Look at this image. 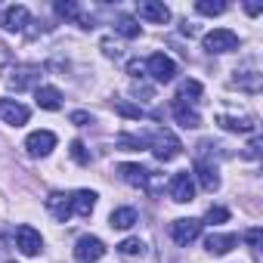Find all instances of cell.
I'll return each instance as SVG.
<instances>
[{
	"instance_id": "14",
	"label": "cell",
	"mask_w": 263,
	"mask_h": 263,
	"mask_svg": "<svg viewBox=\"0 0 263 263\" xmlns=\"http://www.w3.org/2000/svg\"><path fill=\"white\" fill-rule=\"evenodd\" d=\"M47 211L59 220V223H68L71 220V195H65V192H50V198H47Z\"/></svg>"
},
{
	"instance_id": "15",
	"label": "cell",
	"mask_w": 263,
	"mask_h": 263,
	"mask_svg": "<svg viewBox=\"0 0 263 263\" xmlns=\"http://www.w3.org/2000/svg\"><path fill=\"white\" fill-rule=\"evenodd\" d=\"M235 245H238V235H232V232H211V235L204 238V248H208L214 257H223V254H229Z\"/></svg>"
},
{
	"instance_id": "24",
	"label": "cell",
	"mask_w": 263,
	"mask_h": 263,
	"mask_svg": "<svg viewBox=\"0 0 263 263\" xmlns=\"http://www.w3.org/2000/svg\"><path fill=\"white\" fill-rule=\"evenodd\" d=\"M118 251H121L124 257H143V254H146V241H140V238H124V241L118 245Z\"/></svg>"
},
{
	"instance_id": "33",
	"label": "cell",
	"mask_w": 263,
	"mask_h": 263,
	"mask_svg": "<svg viewBox=\"0 0 263 263\" xmlns=\"http://www.w3.org/2000/svg\"><path fill=\"white\" fill-rule=\"evenodd\" d=\"M71 124L84 127V124H90V115H87V111H74V115H71Z\"/></svg>"
},
{
	"instance_id": "7",
	"label": "cell",
	"mask_w": 263,
	"mask_h": 263,
	"mask_svg": "<svg viewBox=\"0 0 263 263\" xmlns=\"http://www.w3.org/2000/svg\"><path fill=\"white\" fill-rule=\"evenodd\" d=\"M16 248H19V254H25V257H37L41 248H44V238H41V232H37L34 226H19V229H16Z\"/></svg>"
},
{
	"instance_id": "5",
	"label": "cell",
	"mask_w": 263,
	"mask_h": 263,
	"mask_svg": "<svg viewBox=\"0 0 263 263\" xmlns=\"http://www.w3.org/2000/svg\"><path fill=\"white\" fill-rule=\"evenodd\" d=\"M201 235V220H192V217H183V220H174L171 223V238L177 245H192L195 238Z\"/></svg>"
},
{
	"instance_id": "35",
	"label": "cell",
	"mask_w": 263,
	"mask_h": 263,
	"mask_svg": "<svg viewBox=\"0 0 263 263\" xmlns=\"http://www.w3.org/2000/svg\"><path fill=\"white\" fill-rule=\"evenodd\" d=\"M143 71H146L143 62H130V74H143Z\"/></svg>"
},
{
	"instance_id": "32",
	"label": "cell",
	"mask_w": 263,
	"mask_h": 263,
	"mask_svg": "<svg viewBox=\"0 0 263 263\" xmlns=\"http://www.w3.org/2000/svg\"><path fill=\"white\" fill-rule=\"evenodd\" d=\"M245 238H248V245H251V251H254V254H260V238H263V232H260V226H254V229H248V232H245Z\"/></svg>"
},
{
	"instance_id": "34",
	"label": "cell",
	"mask_w": 263,
	"mask_h": 263,
	"mask_svg": "<svg viewBox=\"0 0 263 263\" xmlns=\"http://www.w3.org/2000/svg\"><path fill=\"white\" fill-rule=\"evenodd\" d=\"M245 155H248V158H257V155H260V140H254V143L248 146V152H245Z\"/></svg>"
},
{
	"instance_id": "28",
	"label": "cell",
	"mask_w": 263,
	"mask_h": 263,
	"mask_svg": "<svg viewBox=\"0 0 263 263\" xmlns=\"http://www.w3.org/2000/svg\"><path fill=\"white\" fill-rule=\"evenodd\" d=\"M186 96H192V99H195V96H201V84H198V81H183V84H180V96H177V99H186Z\"/></svg>"
},
{
	"instance_id": "18",
	"label": "cell",
	"mask_w": 263,
	"mask_h": 263,
	"mask_svg": "<svg viewBox=\"0 0 263 263\" xmlns=\"http://www.w3.org/2000/svg\"><path fill=\"white\" fill-rule=\"evenodd\" d=\"M34 99H37V105L47 108V111H59V108H62V93H59L56 87H37V90H34Z\"/></svg>"
},
{
	"instance_id": "25",
	"label": "cell",
	"mask_w": 263,
	"mask_h": 263,
	"mask_svg": "<svg viewBox=\"0 0 263 263\" xmlns=\"http://www.w3.org/2000/svg\"><path fill=\"white\" fill-rule=\"evenodd\" d=\"M195 10L201 16H220V13H226V4H223V0H198Z\"/></svg>"
},
{
	"instance_id": "17",
	"label": "cell",
	"mask_w": 263,
	"mask_h": 263,
	"mask_svg": "<svg viewBox=\"0 0 263 263\" xmlns=\"http://www.w3.org/2000/svg\"><path fill=\"white\" fill-rule=\"evenodd\" d=\"M93 208H96V192H90V189H78V192L71 195V211H74L78 217H90Z\"/></svg>"
},
{
	"instance_id": "23",
	"label": "cell",
	"mask_w": 263,
	"mask_h": 263,
	"mask_svg": "<svg viewBox=\"0 0 263 263\" xmlns=\"http://www.w3.org/2000/svg\"><path fill=\"white\" fill-rule=\"evenodd\" d=\"M115 31H118L121 37H127V41L140 37V25H137V19H130V16H121L118 25H115Z\"/></svg>"
},
{
	"instance_id": "31",
	"label": "cell",
	"mask_w": 263,
	"mask_h": 263,
	"mask_svg": "<svg viewBox=\"0 0 263 263\" xmlns=\"http://www.w3.org/2000/svg\"><path fill=\"white\" fill-rule=\"evenodd\" d=\"M204 220H208L211 226H214V223H226V220H229V211H226V208H211Z\"/></svg>"
},
{
	"instance_id": "29",
	"label": "cell",
	"mask_w": 263,
	"mask_h": 263,
	"mask_svg": "<svg viewBox=\"0 0 263 263\" xmlns=\"http://www.w3.org/2000/svg\"><path fill=\"white\" fill-rule=\"evenodd\" d=\"M71 158H74L78 164H90V152H87V146H84L81 140L71 143Z\"/></svg>"
},
{
	"instance_id": "22",
	"label": "cell",
	"mask_w": 263,
	"mask_h": 263,
	"mask_svg": "<svg viewBox=\"0 0 263 263\" xmlns=\"http://www.w3.org/2000/svg\"><path fill=\"white\" fill-rule=\"evenodd\" d=\"M137 223V211L134 208H118V211H111V217H108V226L111 229H130Z\"/></svg>"
},
{
	"instance_id": "11",
	"label": "cell",
	"mask_w": 263,
	"mask_h": 263,
	"mask_svg": "<svg viewBox=\"0 0 263 263\" xmlns=\"http://www.w3.org/2000/svg\"><path fill=\"white\" fill-rule=\"evenodd\" d=\"M192 177H198V183H201V189H204V192H217V189H220L217 167H214L204 155H198V161H195V174H192Z\"/></svg>"
},
{
	"instance_id": "3",
	"label": "cell",
	"mask_w": 263,
	"mask_h": 263,
	"mask_svg": "<svg viewBox=\"0 0 263 263\" xmlns=\"http://www.w3.org/2000/svg\"><path fill=\"white\" fill-rule=\"evenodd\" d=\"M146 71H149L158 84H171V81L177 78V62H174L171 56H164V53H152L149 62H146Z\"/></svg>"
},
{
	"instance_id": "21",
	"label": "cell",
	"mask_w": 263,
	"mask_h": 263,
	"mask_svg": "<svg viewBox=\"0 0 263 263\" xmlns=\"http://www.w3.org/2000/svg\"><path fill=\"white\" fill-rule=\"evenodd\" d=\"M56 13H59L65 22H81V28H93L90 19L81 16V7L74 4V0H59V4H56Z\"/></svg>"
},
{
	"instance_id": "26",
	"label": "cell",
	"mask_w": 263,
	"mask_h": 263,
	"mask_svg": "<svg viewBox=\"0 0 263 263\" xmlns=\"http://www.w3.org/2000/svg\"><path fill=\"white\" fill-rule=\"evenodd\" d=\"M121 149H146V137H134V134H121L118 137Z\"/></svg>"
},
{
	"instance_id": "16",
	"label": "cell",
	"mask_w": 263,
	"mask_h": 263,
	"mask_svg": "<svg viewBox=\"0 0 263 263\" xmlns=\"http://www.w3.org/2000/svg\"><path fill=\"white\" fill-rule=\"evenodd\" d=\"M118 174H121V180H124V183H130V186H140V189H146L149 171H146L143 164H118Z\"/></svg>"
},
{
	"instance_id": "4",
	"label": "cell",
	"mask_w": 263,
	"mask_h": 263,
	"mask_svg": "<svg viewBox=\"0 0 263 263\" xmlns=\"http://www.w3.org/2000/svg\"><path fill=\"white\" fill-rule=\"evenodd\" d=\"M171 198L177 204H186V201L195 198V177L189 171H180V174L171 177Z\"/></svg>"
},
{
	"instance_id": "1",
	"label": "cell",
	"mask_w": 263,
	"mask_h": 263,
	"mask_svg": "<svg viewBox=\"0 0 263 263\" xmlns=\"http://www.w3.org/2000/svg\"><path fill=\"white\" fill-rule=\"evenodd\" d=\"M146 149H152L158 161H174L183 152L180 140L171 134V130H152V134L146 137Z\"/></svg>"
},
{
	"instance_id": "20",
	"label": "cell",
	"mask_w": 263,
	"mask_h": 263,
	"mask_svg": "<svg viewBox=\"0 0 263 263\" xmlns=\"http://www.w3.org/2000/svg\"><path fill=\"white\" fill-rule=\"evenodd\" d=\"M217 124L229 134H251L254 130V118H232V115H217Z\"/></svg>"
},
{
	"instance_id": "27",
	"label": "cell",
	"mask_w": 263,
	"mask_h": 263,
	"mask_svg": "<svg viewBox=\"0 0 263 263\" xmlns=\"http://www.w3.org/2000/svg\"><path fill=\"white\" fill-rule=\"evenodd\" d=\"M232 87H241V90L257 93V90H260V74H251V78H232Z\"/></svg>"
},
{
	"instance_id": "2",
	"label": "cell",
	"mask_w": 263,
	"mask_h": 263,
	"mask_svg": "<svg viewBox=\"0 0 263 263\" xmlns=\"http://www.w3.org/2000/svg\"><path fill=\"white\" fill-rule=\"evenodd\" d=\"M201 44H204V50L208 53H232V50H238V34L235 31H229V28H214V31H208L204 37H201Z\"/></svg>"
},
{
	"instance_id": "9",
	"label": "cell",
	"mask_w": 263,
	"mask_h": 263,
	"mask_svg": "<svg viewBox=\"0 0 263 263\" xmlns=\"http://www.w3.org/2000/svg\"><path fill=\"white\" fill-rule=\"evenodd\" d=\"M41 65H19L13 74H10V90H16V93H22V90H31V87H37V81H41Z\"/></svg>"
},
{
	"instance_id": "8",
	"label": "cell",
	"mask_w": 263,
	"mask_h": 263,
	"mask_svg": "<svg viewBox=\"0 0 263 263\" xmlns=\"http://www.w3.org/2000/svg\"><path fill=\"white\" fill-rule=\"evenodd\" d=\"M102 254H105V245L96 235H81L74 245V257L81 263H96V260H102Z\"/></svg>"
},
{
	"instance_id": "13",
	"label": "cell",
	"mask_w": 263,
	"mask_h": 263,
	"mask_svg": "<svg viewBox=\"0 0 263 263\" xmlns=\"http://www.w3.org/2000/svg\"><path fill=\"white\" fill-rule=\"evenodd\" d=\"M137 13H140V19L155 22V25H167L171 22V10L164 4H158V0H143V4L137 7Z\"/></svg>"
},
{
	"instance_id": "19",
	"label": "cell",
	"mask_w": 263,
	"mask_h": 263,
	"mask_svg": "<svg viewBox=\"0 0 263 263\" xmlns=\"http://www.w3.org/2000/svg\"><path fill=\"white\" fill-rule=\"evenodd\" d=\"M174 118H177V124H180V127H186V130H192V127H198V124H201L198 111H195V108H189L183 99H174Z\"/></svg>"
},
{
	"instance_id": "30",
	"label": "cell",
	"mask_w": 263,
	"mask_h": 263,
	"mask_svg": "<svg viewBox=\"0 0 263 263\" xmlns=\"http://www.w3.org/2000/svg\"><path fill=\"white\" fill-rule=\"evenodd\" d=\"M118 111L124 115V118H143L146 111L140 108V105H134V102H118Z\"/></svg>"
},
{
	"instance_id": "10",
	"label": "cell",
	"mask_w": 263,
	"mask_h": 263,
	"mask_svg": "<svg viewBox=\"0 0 263 263\" xmlns=\"http://www.w3.org/2000/svg\"><path fill=\"white\" fill-rule=\"evenodd\" d=\"M28 19H31L28 10L19 7V4H13V7H7L4 13H0V28H4V31H25Z\"/></svg>"
},
{
	"instance_id": "6",
	"label": "cell",
	"mask_w": 263,
	"mask_h": 263,
	"mask_svg": "<svg viewBox=\"0 0 263 263\" xmlns=\"http://www.w3.org/2000/svg\"><path fill=\"white\" fill-rule=\"evenodd\" d=\"M25 149H28L31 158H47L56 149V134H50V130H34L25 140Z\"/></svg>"
},
{
	"instance_id": "12",
	"label": "cell",
	"mask_w": 263,
	"mask_h": 263,
	"mask_svg": "<svg viewBox=\"0 0 263 263\" xmlns=\"http://www.w3.org/2000/svg\"><path fill=\"white\" fill-rule=\"evenodd\" d=\"M28 105H22V102H16V99H0V118H4L7 124H13V127H22V124H28Z\"/></svg>"
},
{
	"instance_id": "37",
	"label": "cell",
	"mask_w": 263,
	"mask_h": 263,
	"mask_svg": "<svg viewBox=\"0 0 263 263\" xmlns=\"http://www.w3.org/2000/svg\"><path fill=\"white\" fill-rule=\"evenodd\" d=\"M4 62H10V50H7L4 44H0V65H4Z\"/></svg>"
},
{
	"instance_id": "36",
	"label": "cell",
	"mask_w": 263,
	"mask_h": 263,
	"mask_svg": "<svg viewBox=\"0 0 263 263\" xmlns=\"http://www.w3.org/2000/svg\"><path fill=\"white\" fill-rule=\"evenodd\" d=\"M245 10H248L251 16H260V10H263V7H260V4H245Z\"/></svg>"
}]
</instances>
